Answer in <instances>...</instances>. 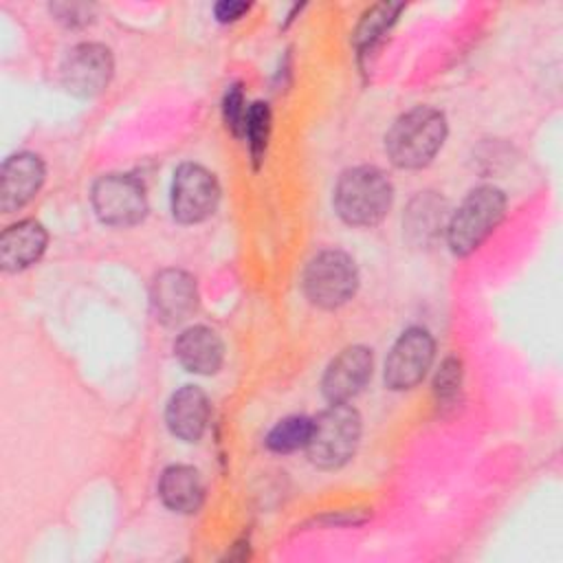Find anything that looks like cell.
<instances>
[{
	"instance_id": "6da1fadb",
	"label": "cell",
	"mask_w": 563,
	"mask_h": 563,
	"mask_svg": "<svg viewBox=\"0 0 563 563\" xmlns=\"http://www.w3.org/2000/svg\"><path fill=\"white\" fill-rule=\"evenodd\" d=\"M446 132L444 112L431 106H416L402 112L387 130V158L400 169H422L442 150Z\"/></svg>"
},
{
	"instance_id": "7a4b0ae2",
	"label": "cell",
	"mask_w": 563,
	"mask_h": 563,
	"mask_svg": "<svg viewBox=\"0 0 563 563\" xmlns=\"http://www.w3.org/2000/svg\"><path fill=\"white\" fill-rule=\"evenodd\" d=\"M391 202L394 185L374 165H356L341 172L332 194L336 216L350 227H376L389 213Z\"/></svg>"
},
{
	"instance_id": "3957f363",
	"label": "cell",
	"mask_w": 563,
	"mask_h": 563,
	"mask_svg": "<svg viewBox=\"0 0 563 563\" xmlns=\"http://www.w3.org/2000/svg\"><path fill=\"white\" fill-rule=\"evenodd\" d=\"M508 198L495 185L475 187L446 222V242L460 257L471 255L504 220Z\"/></svg>"
},
{
	"instance_id": "277c9868",
	"label": "cell",
	"mask_w": 563,
	"mask_h": 563,
	"mask_svg": "<svg viewBox=\"0 0 563 563\" xmlns=\"http://www.w3.org/2000/svg\"><path fill=\"white\" fill-rule=\"evenodd\" d=\"M361 431L363 422L352 405H330L312 418V433L306 446L308 460L323 471L341 468L356 453Z\"/></svg>"
},
{
	"instance_id": "5b68a950",
	"label": "cell",
	"mask_w": 563,
	"mask_h": 563,
	"mask_svg": "<svg viewBox=\"0 0 563 563\" xmlns=\"http://www.w3.org/2000/svg\"><path fill=\"white\" fill-rule=\"evenodd\" d=\"M301 290L317 308H341L358 290L356 262L341 249L319 251L303 268Z\"/></svg>"
},
{
	"instance_id": "8992f818",
	"label": "cell",
	"mask_w": 563,
	"mask_h": 563,
	"mask_svg": "<svg viewBox=\"0 0 563 563\" xmlns=\"http://www.w3.org/2000/svg\"><path fill=\"white\" fill-rule=\"evenodd\" d=\"M90 202L97 218L110 227H134L147 216V196L139 178L106 174L92 183Z\"/></svg>"
},
{
	"instance_id": "52a82bcc",
	"label": "cell",
	"mask_w": 563,
	"mask_h": 563,
	"mask_svg": "<svg viewBox=\"0 0 563 563\" xmlns=\"http://www.w3.org/2000/svg\"><path fill=\"white\" fill-rule=\"evenodd\" d=\"M435 358V341L427 328L411 325L407 328L391 345L383 380L391 391L413 389L431 369Z\"/></svg>"
},
{
	"instance_id": "ba28073f",
	"label": "cell",
	"mask_w": 563,
	"mask_h": 563,
	"mask_svg": "<svg viewBox=\"0 0 563 563\" xmlns=\"http://www.w3.org/2000/svg\"><path fill=\"white\" fill-rule=\"evenodd\" d=\"M220 202L218 178L198 163H183L172 180V216L183 224L207 220Z\"/></svg>"
},
{
	"instance_id": "9c48e42d",
	"label": "cell",
	"mask_w": 563,
	"mask_h": 563,
	"mask_svg": "<svg viewBox=\"0 0 563 563\" xmlns=\"http://www.w3.org/2000/svg\"><path fill=\"white\" fill-rule=\"evenodd\" d=\"M59 70L62 84L70 95L92 99L108 88L114 73V59L106 44L81 42L66 53Z\"/></svg>"
},
{
	"instance_id": "30bf717a",
	"label": "cell",
	"mask_w": 563,
	"mask_h": 563,
	"mask_svg": "<svg viewBox=\"0 0 563 563\" xmlns=\"http://www.w3.org/2000/svg\"><path fill=\"white\" fill-rule=\"evenodd\" d=\"M374 369V354L367 345L343 347L325 367L321 376V394L330 405L350 402L369 383Z\"/></svg>"
},
{
	"instance_id": "8fae6325",
	"label": "cell",
	"mask_w": 563,
	"mask_h": 563,
	"mask_svg": "<svg viewBox=\"0 0 563 563\" xmlns=\"http://www.w3.org/2000/svg\"><path fill=\"white\" fill-rule=\"evenodd\" d=\"M150 303L156 321L163 325H180L198 308L196 279L180 268H165L154 275L150 286Z\"/></svg>"
},
{
	"instance_id": "7c38bea8",
	"label": "cell",
	"mask_w": 563,
	"mask_h": 563,
	"mask_svg": "<svg viewBox=\"0 0 563 563\" xmlns=\"http://www.w3.org/2000/svg\"><path fill=\"white\" fill-rule=\"evenodd\" d=\"M44 161L33 152H18L4 158L0 169V209L13 213L29 205L44 185Z\"/></svg>"
},
{
	"instance_id": "4fadbf2b",
	"label": "cell",
	"mask_w": 563,
	"mask_h": 563,
	"mask_svg": "<svg viewBox=\"0 0 563 563\" xmlns=\"http://www.w3.org/2000/svg\"><path fill=\"white\" fill-rule=\"evenodd\" d=\"M209 422V398L198 385L178 387L165 407L169 433L183 442H198Z\"/></svg>"
},
{
	"instance_id": "5bb4252c",
	"label": "cell",
	"mask_w": 563,
	"mask_h": 563,
	"mask_svg": "<svg viewBox=\"0 0 563 563\" xmlns=\"http://www.w3.org/2000/svg\"><path fill=\"white\" fill-rule=\"evenodd\" d=\"M174 356L187 372L211 376L222 367L224 343L213 328L189 325L176 336Z\"/></svg>"
},
{
	"instance_id": "9a60e30c",
	"label": "cell",
	"mask_w": 563,
	"mask_h": 563,
	"mask_svg": "<svg viewBox=\"0 0 563 563\" xmlns=\"http://www.w3.org/2000/svg\"><path fill=\"white\" fill-rule=\"evenodd\" d=\"M48 233L33 218L9 224L0 235V264L7 273H18L33 266L46 251Z\"/></svg>"
},
{
	"instance_id": "2e32d148",
	"label": "cell",
	"mask_w": 563,
	"mask_h": 563,
	"mask_svg": "<svg viewBox=\"0 0 563 563\" xmlns=\"http://www.w3.org/2000/svg\"><path fill=\"white\" fill-rule=\"evenodd\" d=\"M158 497L169 510L191 515L205 504L207 486L198 468L189 464H172L161 473Z\"/></svg>"
},
{
	"instance_id": "e0dca14e",
	"label": "cell",
	"mask_w": 563,
	"mask_h": 563,
	"mask_svg": "<svg viewBox=\"0 0 563 563\" xmlns=\"http://www.w3.org/2000/svg\"><path fill=\"white\" fill-rule=\"evenodd\" d=\"M400 11H402L400 2H378V4L369 7L361 15V20H358V24H356V29L352 33L354 48L361 55L367 53L389 31V26L396 22Z\"/></svg>"
},
{
	"instance_id": "ac0fdd59",
	"label": "cell",
	"mask_w": 563,
	"mask_h": 563,
	"mask_svg": "<svg viewBox=\"0 0 563 563\" xmlns=\"http://www.w3.org/2000/svg\"><path fill=\"white\" fill-rule=\"evenodd\" d=\"M312 433V418L308 416H286L282 418L264 438V444L273 453H292L306 449Z\"/></svg>"
},
{
	"instance_id": "d6986e66",
	"label": "cell",
	"mask_w": 563,
	"mask_h": 563,
	"mask_svg": "<svg viewBox=\"0 0 563 563\" xmlns=\"http://www.w3.org/2000/svg\"><path fill=\"white\" fill-rule=\"evenodd\" d=\"M420 207L424 213L418 211V207L411 202L409 211H407V233L409 235H418V240H427L431 235L438 233V227H442V218H444V200L440 196H435L433 191H420L418 194Z\"/></svg>"
},
{
	"instance_id": "ffe728a7",
	"label": "cell",
	"mask_w": 563,
	"mask_h": 563,
	"mask_svg": "<svg viewBox=\"0 0 563 563\" xmlns=\"http://www.w3.org/2000/svg\"><path fill=\"white\" fill-rule=\"evenodd\" d=\"M271 108L266 101H253L246 108V119H244V136L249 141V152L253 158V165L260 167L262 156L266 152L268 134H271Z\"/></svg>"
},
{
	"instance_id": "44dd1931",
	"label": "cell",
	"mask_w": 563,
	"mask_h": 563,
	"mask_svg": "<svg viewBox=\"0 0 563 563\" xmlns=\"http://www.w3.org/2000/svg\"><path fill=\"white\" fill-rule=\"evenodd\" d=\"M462 391V361L451 354L446 356L433 376V396L438 407H453Z\"/></svg>"
},
{
	"instance_id": "7402d4cb",
	"label": "cell",
	"mask_w": 563,
	"mask_h": 563,
	"mask_svg": "<svg viewBox=\"0 0 563 563\" xmlns=\"http://www.w3.org/2000/svg\"><path fill=\"white\" fill-rule=\"evenodd\" d=\"M222 119L227 130H231L235 136L244 134V119H246V103L244 92L240 84H233L227 88L222 99Z\"/></svg>"
},
{
	"instance_id": "603a6c76",
	"label": "cell",
	"mask_w": 563,
	"mask_h": 563,
	"mask_svg": "<svg viewBox=\"0 0 563 563\" xmlns=\"http://www.w3.org/2000/svg\"><path fill=\"white\" fill-rule=\"evenodd\" d=\"M48 11L66 26H84L92 20L95 7L81 2H55L48 7Z\"/></svg>"
},
{
	"instance_id": "cb8c5ba5",
	"label": "cell",
	"mask_w": 563,
	"mask_h": 563,
	"mask_svg": "<svg viewBox=\"0 0 563 563\" xmlns=\"http://www.w3.org/2000/svg\"><path fill=\"white\" fill-rule=\"evenodd\" d=\"M251 4L249 2H240V0H222V2H216L213 4V15L218 22L222 24H229V22H235L240 20L244 13H249Z\"/></svg>"
}]
</instances>
